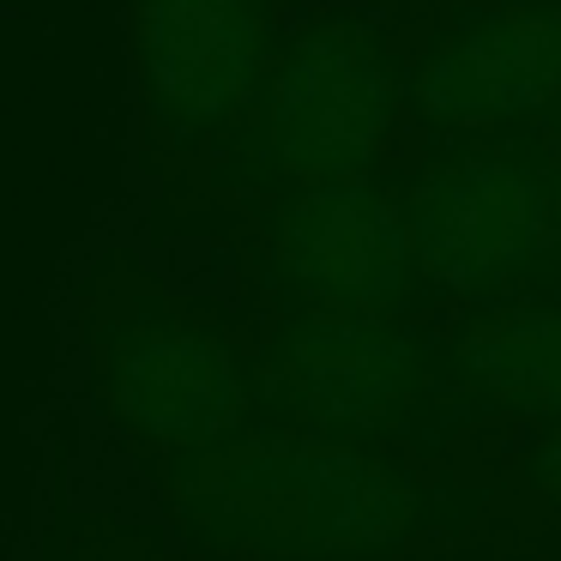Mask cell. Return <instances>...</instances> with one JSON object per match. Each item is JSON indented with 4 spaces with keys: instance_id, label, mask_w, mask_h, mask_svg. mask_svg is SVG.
Wrapping results in <instances>:
<instances>
[{
    "instance_id": "cell-1",
    "label": "cell",
    "mask_w": 561,
    "mask_h": 561,
    "mask_svg": "<svg viewBox=\"0 0 561 561\" xmlns=\"http://www.w3.org/2000/svg\"><path fill=\"white\" fill-rule=\"evenodd\" d=\"M139 477L206 561H519L489 459L411 440L266 423Z\"/></svg>"
},
{
    "instance_id": "cell-2",
    "label": "cell",
    "mask_w": 561,
    "mask_h": 561,
    "mask_svg": "<svg viewBox=\"0 0 561 561\" xmlns=\"http://www.w3.org/2000/svg\"><path fill=\"white\" fill-rule=\"evenodd\" d=\"M435 0H332L290 25L248 122L187 175L194 199L254 206L399 175L416 146L411 79Z\"/></svg>"
},
{
    "instance_id": "cell-3",
    "label": "cell",
    "mask_w": 561,
    "mask_h": 561,
    "mask_svg": "<svg viewBox=\"0 0 561 561\" xmlns=\"http://www.w3.org/2000/svg\"><path fill=\"white\" fill-rule=\"evenodd\" d=\"M79 411L139 471L211 453L272 423L248 308L110 254L79 290Z\"/></svg>"
},
{
    "instance_id": "cell-4",
    "label": "cell",
    "mask_w": 561,
    "mask_h": 561,
    "mask_svg": "<svg viewBox=\"0 0 561 561\" xmlns=\"http://www.w3.org/2000/svg\"><path fill=\"white\" fill-rule=\"evenodd\" d=\"M242 308L254 320L272 423L344 440H411L440 453H465V440L489 428L459 387L440 320L332 314L260 296H248Z\"/></svg>"
},
{
    "instance_id": "cell-5",
    "label": "cell",
    "mask_w": 561,
    "mask_h": 561,
    "mask_svg": "<svg viewBox=\"0 0 561 561\" xmlns=\"http://www.w3.org/2000/svg\"><path fill=\"white\" fill-rule=\"evenodd\" d=\"M411 242L447 314L561 296V206L549 134L416 139L399 170Z\"/></svg>"
},
{
    "instance_id": "cell-6",
    "label": "cell",
    "mask_w": 561,
    "mask_h": 561,
    "mask_svg": "<svg viewBox=\"0 0 561 561\" xmlns=\"http://www.w3.org/2000/svg\"><path fill=\"white\" fill-rule=\"evenodd\" d=\"M248 296L375 320H447L411 242L399 175L236 206Z\"/></svg>"
},
{
    "instance_id": "cell-7",
    "label": "cell",
    "mask_w": 561,
    "mask_h": 561,
    "mask_svg": "<svg viewBox=\"0 0 561 561\" xmlns=\"http://www.w3.org/2000/svg\"><path fill=\"white\" fill-rule=\"evenodd\" d=\"M284 37V0H134V98L151 170L187 182L248 122Z\"/></svg>"
},
{
    "instance_id": "cell-8",
    "label": "cell",
    "mask_w": 561,
    "mask_h": 561,
    "mask_svg": "<svg viewBox=\"0 0 561 561\" xmlns=\"http://www.w3.org/2000/svg\"><path fill=\"white\" fill-rule=\"evenodd\" d=\"M561 0H435L411 79L416 139L556 134Z\"/></svg>"
},
{
    "instance_id": "cell-9",
    "label": "cell",
    "mask_w": 561,
    "mask_h": 561,
    "mask_svg": "<svg viewBox=\"0 0 561 561\" xmlns=\"http://www.w3.org/2000/svg\"><path fill=\"white\" fill-rule=\"evenodd\" d=\"M31 561H206L170 525L158 489L79 416V447L49 465L31 513Z\"/></svg>"
},
{
    "instance_id": "cell-10",
    "label": "cell",
    "mask_w": 561,
    "mask_h": 561,
    "mask_svg": "<svg viewBox=\"0 0 561 561\" xmlns=\"http://www.w3.org/2000/svg\"><path fill=\"white\" fill-rule=\"evenodd\" d=\"M440 327L453 339L459 387L483 423L531 428L561 416V296L447 314Z\"/></svg>"
},
{
    "instance_id": "cell-11",
    "label": "cell",
    "mask_w": 561,
    "mask_h": 561,
    "mask_svg": "<svg viewBox=\"0 0 561 561\" xmlns=\"http://www.w3.org/2000/svg\"><path fill=\"white\" fill-rule=\"evenodd\" d=\"M471 459H489L501 489V513H507V531L519 561H537L561 543V416L531 428H477L465 440Z\"/></svg>"
},
{
    "instance_id": "cell-12",
    "label": "cell",
    "mask_w": 561,
    "mask_h": 561,
    "mask_svg": "<svg viewBox=\"0 0 561 561\" xmlns=\"http://www.w3.org/2000/svg\"><path fill=\"white\" fill-rule=\"evenodd\" d=\"M556 206H561V151H556Z\"/></svg>"
},
{
    "instance_id": "cell-13",
    "label": "cell",
    "mask_w": 561,
    "mask_h": 561,
    "mask_svg": "<svg viewBox=\"0 0 561 561\" xmlns=\"http://www.w3.org/2000/svg\"><path fill=\"white\" fill-rule=\"evenodd\" d=\"M549 146H556V151H561V122H556V134H549Z\"/></svg>"
}]
</instances>
